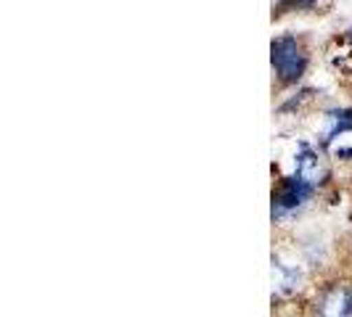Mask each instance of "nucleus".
I'll list each match as a JSON object with an SVG mask.
<instances>
[{"label": "nucleus", "instance_id": "obj_4", "mask_svg": "<svg viewBox=\"0 0 352 317\" xmlns=\"http://www.w3.org/2000/svg\"><path fill=\"white\" fill-rule=\"evenodd\" d=\"M297 177H300L302 183H307V185H316L320 183V177H323V169H320V164H318V158L310 154V151H305L297 161Z\"/></svg>", "mask_w": 352, "mask_h": 317}, {"label": "nucleus", "instance_id": "obj_6", "mask_svg": "<svg viewBox=\"0 0 352 317\" xmlns=\"http://www.w3.org/2000/svg\"><path fill=\"white\" fill-rule=\"evenodd\" d=\"M294 3H300V5H310L313 0H294Z\"/></svg>", "mask_w": 352, "mask_h": 317}, {"label": "nucleus", "instance_id": "obj_5", "mask_svg": "<svg viewBox=\"0 0 352 317\" xmlns=\"http://www.w3.org/2000/svg\"><path fill=\"white\" fill-rule=\"evenodd\" d=\"M294 283H297V275L294 272H286L283 267H273V285H278V291H289V288H294Z\"/></svg>", "mask_w": 352, "mask_h": 317}, {"label": "nucleus", "instance_id": "obj_3", "mask_svg": "<svg viewBox=\"0 0 352 317\" xmlns=\"http://www.w3.org/2000/svg\"><path fill=\"white\" fill-rule=\"evenodd\" d=\"M320 317H352V301L347 291H331L320 307Z\"/></svg>", "mask_w": 352, "mask_h": 317}, {"label": "nucleus", "instance_id": "obj_1", "mask_svg": "<svg viewBox=\"0 0 352 317\" xmlns=\"http://www.w3.org/2000/svg\"><path fill=\"white\" fill-rule=\"evenodd\" d=\"M273 67L281 74V80L292 82L300 80L305 71V56H302L300 45L292 37H281L273 43Z\"/></svg>", "mask_w": 352, "mask_h": 317}, {"label": "nucleus", "instance_id": "obj_2", "mask_svg": "<svg viewBox=\"0 0 352 317\" xmlns=\"http://www.w3.org/2000/svg\"><path fill=\"white\" fill-rule=\"evenodd\" d=\"M307 196H310V185L302 183L300 177H292V180H286L281 185V191L276 196V204H278L281 209H294V207L305 204Z\"/></svg>", "mask_w": 352, "mask_h": 317}]
</instances>
